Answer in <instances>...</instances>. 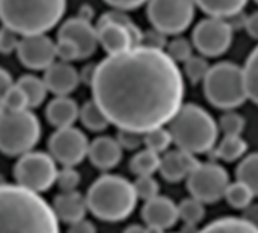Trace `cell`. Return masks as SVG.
Segmentation results:
<instances>
[{"mask_svg":"<svg viewBox=\"0 0 258 233\" xmlns=\"http://www.w3.org/2000/svg\"><path fill=\"white\" fill-rule=\"evenodd\" d=\"M42 80L50 92H53L56 97H63L77 89L80 83V74L71 64L59 61L45 70Z\"/></svg>","mask_w":258,"mask_h":233,"instance_id":"17","label":"cell"},{"mask_svg":"<svg viewBox=\"0 0 258 233\" xmlns=\"http://www.w3.org/2000/svg\"><path fill=\"white\" fill-rule=\"evenodd\" d=\"M249 0H195V5L209 17L228 20L243 14Z\"/></svg>","mask_w":258,"mask_h":233,"instance_id":"22","label":"cell"},{"mask_svg":"<svg viewBox=\"0 0 258 233\" xmlns=\"http://www.w3.org/2000/svg\"><path fill=\"white\" fill-rule=\"evenodd\" d=\"M168 41H166V35L156 30V29H150L147 32H144V38H142V44L141 45H147L151 49H159L163 50L166 47Z\"/></svg>","mask_w":258,"mask_h":233,"instance_id":"42","label":"cell"},{"mask_svg":"<svg viewBox=\"0 0 258 233\" xmlns=\"http://www.w3.org/2000/svg\"><path fill=\"white\" fill-rule=\"evenodd\" d=\"M248 152V143L242 135L239 136H224L216 146V156L225 162H236L245 158Z\"/></svg>","mask_w":258,"mask_h":233,"instance_id":"25","label":"cell"},{"mask_svg":"<svg viewBox=\"0 0 258 233\" xmlns=\"http://www.w3.org/2000/svg\"><path fill=\"white\" fill-rule=\"evenodd\" d=\"M142 220L147 227L165 233V230L172 229L180 220L178 205H175L169 197L157 196L156 199L145 202L142 208Z\"/></svg>","mask_w":258,"mask_h":233,"instance_id":"16","label":"cell"},{"mask_svg":"<svg viewBox=\"0 0 258 233\" xmlns=\"http://www.w3.org/2000/svg\"><path fill=\"white\" fill-rule=\"evenodd\" d=\"M254 197H255L254 193L245 183L239 180H236L234 183H230L224 196L227 203L234 209H248L252 205Z\"/></svg>","mask_w":258,"mask_h":233,"instance_id":"29","label":"cell"},{"mask_svg":"<svg viewBox=\"0 0 258 233\" xmlns=\"http://www.w3.org/2000/svg\"><path fill=\"white\" fill-rule=\"evenodd\" d=\"M195 0H148L147 17L153 29L165 35H180L195 18Z\"/></svg>","mask_w":258,"mask_h":233,"instance_id":"9","label":"cell"},{"mask_svg":"<svg viewBox=\"0 0 258 233\" xmlns=\"http://www.w3.org/2000/svg\"><path fill=\"white\" fill-rule=\"evenodd\" d=\"M88 158L95 168L101 171H109L121 162L122 149L118 144L116 138L100 136L89 143Z\"/></svg>","mask_w":258,"mask_h":233,"instance_id":"19","label":"cell"},{"mask_svg":"<svg viewBox=\"0 0 258 233\" xmlns=\"http://www.w3.org/2000/svg\"><path fill=\"white\" fill-rule=\"evenodd\" d=\"M17 85L26 94L29 108H38L44 103L48 89L42 79H39L33 74H24L18 79Z\"/></svg>","mask_w":258,"mask_h":233,"instance_id":"24","label":"cell"},{"mask_svg":"<svg viewBox=\"0 0 258 233\" xmlns=\"http://www.w3.org/2000/svg\"><path fill=\"white\" fill-rule=\"evenodd\" d=\"M94 9H92V6H89V5H82L80 6V9H79V18H82V20H85V21H89V23H92V18H94Z\"/></svg>","mask_w":258,"mask_h":233,"instance_id":"47","label":"cell"},{"mask_svg":"<svg viewBox=\"0 0 258 233\" xmlns=\"http://www.w3.org/2000/svg\"><path fill=\"white\" fill-rule=\"evenodd\" d=\"M17 56L29 70H47L56 61V42L47 35L23 36L17 47Z\"/></svg>","mask_w":258,"mask_h":233,"instance_id":"14","label":"cell"},{"mask_svg":"<svg viewBox=\"0 0 258 233\" xmlns=\"http://www.w3.org/2000/svg\"><path fill=\"white\" fill-rule=\"evenodd\" d=\"M56 183L62 193L77 191V187L80 185V173L73 167H63L60 171H57Z\"/></svg>","mask_w":258,"mask_h":233,"instance_id":"38","label":"cell"},{"mask_svg":"<svg viewBox=\"0 0 258 233\" xmlns=\"http://www.w3.org/2000/svg\"><path fill=\"white\" fill-rule=\"evenodd\" d=\"M92 100L119 130L165 127L184 105V76L165 50L147 45L110 55L95 65Z\"/></svg>","mask_w":258,"mask_h":233,"instance_id":"1","label":"cell"},{"mask_svg":"<svg viewBox=\"0 0 258 233\" xmlns=\"http://www.w3.org/2000/svg\"><path fill=\"white\" fill-rule=\"evenodd\" d=\"M88 211L101 221L118 223L128 218L138 205V196L130 180L116 174L98 177L86 194Z\"/></svg>","mask_w":258,"mask_h":233,"instance_id":"5","label":"cell"},{"mask_svg":"<svg viewBox=\"0 0 258 233\" xmlns=\"http://www.w3.org/2000/svg\"><path fill=\"white\" fill-rule=\"evenodd\" d=\"M133 187H135V193L138 196V200H144V202H148V200H153L156 199L159 194V190H160V185L159 182L153 177V176H142V177H138L135 182H133Z\"/></svg>","mask_w":258,"mask_h":233,"instance_id":"36","label":"cell"},{"mask_svg":"<svg viewBox=\"0 0 258 233\" xmlns=\"http://www.w3.org/2000/svg\"><path fill=\"white\" fill-rule=\"evenodd\" d=\"M107 5H110L113 9H118V11H133V9H138L141 8L142 5L148 3V0H104Z\"/></svg>","mask_w":258,"mask_h":233,"instance_id":"43","label":"cell"},{"mask_svg":"<svg viewBox=\"0 0 258 233\" xmlns=\"http://www.w3.org/2000/svg\"><path fill=\"white\" fill-rule=\"evenodd\" d=\"M67 0H0V21L17 35H45L63 17Z\"/></svg>","mask_w":258,"mask_h":233,"instance_id":"3","label":"cell"},{"mask_svg":"<svg viewBox=\"0 0 258 233\" xmlns=\"http://www.w3.org/2000/svg\"><path fill=\"white\" fill-rule=\"evenodd\" d=\"M245 29L249 33V36H252L254 39L258 41V11L252 12L251 15L246 17L245 20Z\"/></svg>","mask_w":258,"mask_h":233,"instance_id":"45","label":"cell"},{"mask_svg":"<svg viewBox=\"0 0 258 233\" xmlns=\"http://www.w3.org/2000/svg\"><path fill=\"white\" fill-rule=\"evenodd\" d=\"M168 130L177 149L192 155L209 153L216 147L219 126L201 106L186 103L169 121Z\"/></svg>","mask_w":258,"mask_h":233,"instance_id":"4","label":"cell"},{"mask_svg":"<svg viewBox=\"0 0 258 233\" xmlns=\"http://www.w3.org/2000/svg\"><path fill=\"white\" fill-rule=\"evenodd\" d=\"M79 105L68 96L54 97L45 109V117L51 126L56 129L71 127L79 120Z\"/></svg>","mask_w":258,"mask_h":233,"instance_id":"21","label":"cell"},{"mask_svg":"<svg viewBox=\"0 0 258 233\" xmlns=\"http://www.w3.org/2000/svg\"><path fill=\"white\" fill-rule=\"evenodd\" d=\"M243 68L248 99L258 105V45L249 53Z\"/></svg>","mask_w":258,"mask_h":233,"instance_id":"30","label":"cell"},{"mask_svg":"<svg viewBox=\"0 0 258 233\" xmlns=\"http://www.w3.org/2000/svg\"><path fill=\"white\" fill-rule=\"evenodd\" d=\"M171 144H172V136H171L169 130L165 127H159V129H154V130L144 133L145 149H148L157 155L166 153Z\"/></svg>","mask_w":258,"mask_h":233,"instance_id":"32","label":"cell"},{"mask_svg":"<svg viewBox=\"0 0 258 233\" xmlns=\"http://www.w3.org/2000/svg\"><path fill=\"white\" fill-rule=\"evenodd\" d=\"M237 180L245 183L258 197V152L245 156L236 170Z\"/></svg>","mask_w":258,"mask_h":233,"instance_id":"28","label":"cell"},{"mask_svg":"<svg viewBox=\"0 0 258 233\" xmlns=\"http://www.w3.org/2000/svg\"><path fill=\"white\" fill-rule=\"evenodd\" d=\"M48 150L54 162L74 168L88 156L89 141L86 135L74 126L56 129V132L50 136Z\"/></svg>","mask_w":258,"mask_h":233,"instance_id":"13","label":"cell"},{"mask_svg":"<svg viewBox=\"0 0 258 233\" xmlns=\"http://www.w3.org/2000/svg\"><path fill=\"white\" fill-rule=\"evenodd\" d=\"M67 233H97V227L91 221L83 218L80 221H76V223L70 224Z\"/></svg>","mask_w":258,"mask_h":233,"instance_id":"44","label":"cell"},{"mask_svg":"<svg viewBox=\"0 0 258 233\" xmlns=\"http://www.w3.org/2000/svg\"><path fill=\"white\" fill-rule=\"evenodd\" d=\"M198 233H258V226L246 218L225 217L212 221Z\"/></svg>","mask_w":258,"mask_h":233,"instance_id":"23","label":"cell"},{"mask_svg":"<svg viewBox=\"0 0 258 233\" xmlns=\"http://www.w3.org/2000/svg\"><path fill=\"white\" fill-rule=\"evenodd\" d=\"M159 168H160V155L148 149L138 152L130 161V171L136 177L153 176L154 173L159 171Z\"/></svg>","mask_w":258,"mask_h":233,"instance_id":"26","label":"cell"},{"mask_svg":"<svg viewBox=\"0 0 258 233\" xmlns=\"http://www.w3.org/2000/svg\"><path fill=\"white\" fill-rule=\"evenodd\" d=\"M98 44L104 49L107 56L122 53L132 47L142 44L144 32L124 11H107L97 23Z\"/></svg>","mask_w":258,"mask_h":233,"instance_id":"8","label":"cell"},{"mask_svg":"<svg viewBox=\"0 0 258 233\" xmlns=\"http://www.w3.org/2000/svg\"><path fill=\"white\" fill-rule=\"evenodd\" d=\"M122 233H163L157 232L154 229H150V227H144V226H139V224H133L130 227H127Z\"/></svg>","mask_w":258,"mask_h":233,"instance_id":"48","label":"cell"},{"mask_svg":"<svg viewBox=\"0 0 258 233\" xmlns=\"http://www.w3.org/2000/svg\"><path fill=\"white\" fill-rule=\"evenodd\" d=\"M41 138L38 117L26 109L0 115V152L6 156H23L33 152Z\"/></svg>","mask_w":258,"mask_h":233,"instance_id":"7","label":"cell"},{"mask_svg":"<svg viewBox=\"0 0 258 233\" xmlns=\"http://www.w3.org/2000/svg\"><path fill=\"white\" fill-rule=\"evenodd\" d=\"M116 141L122 150H138L144 144V135L130 130H119L116 135Z\"/></svg>","mask_w":258,"mask_h":233,"instance_id":"40","label":"cell"},{"mask_svg":"<svg viewBox=\"0 0 258 233\" xmlns=\"http://www.w3.org/2000/svg\"><path fill=\"white\" fill-rule=\"evenodd\" d=\"M57 38L73 41L79 49L80 59L91 58L98 47L97 27H94L92 23L85 21L79 17L70 18L65 23H62L57 32Z\"/></svg>","mask_w":258,"mask_h":233,"instance_id":"15","label":"cell"},{"mask_svg":"<svg viewBox=\"0 0 258 233\" xmlns=\"http://www.w3.org/2000/svg\"><path fill=\"white\" fill-rule=\"evenodd\" d=\"M18 42H20V38L14 30L5 26L0 27V53L2 55H11L12 52H17Z\"/></svg>","mask_w":258,"mask_h":233,"instance_id":"41","label":"cell"},{"mask_svg":"<svg viewBox=\"0 0 258 233\" xmlns=\"http://www.w3.org/2000/svg\"><path fill=\"white\" fill-rule=\"evenodd\" d=\"M255 2H257V3H258V0H255Z\"/></svg>","mask_w":258,"mask_h":233,"instance_id":"50","label":"cell"},{"mask_svg":"<svg viewBox=\"0 0 258 233\" xmlns=\"http://www.w3.org/2000/svg\"><path fill=\"white\" fill-rule=\"evenodd\" d=\"M2 97H3V103H5L6 111L17 112V111L29 109V103H27L26 94L21 91V88L17 83H14Z\"/></svg>","mask_w":258,"mask_h":233,"instance_id":"37","label":"cell"},{"mask_svg":"<svg viewBox=\"0 0 258 233\" xmlns=\"http://www.w3.org/2000/svg\"><path fill=\"white\" fill-rule=\"evenodd\" d=\"M234 30L227 20L209 17L201 20L192 32V45L204 58H218L228 52Z\"/></svg>","mask_w":258,"mask_h":233,"instance_id":"12","label":"cell"},{"mask_svg":"<svg viewBox=\"0 0 258 233\" xmlns=\"http://www.w3.org/2000/svg\"><path fill=\"white\" fill-rule=\"evenodd\" d=\"M203 83L207 100L219 109L234 111L248 100L243 68L233 62L212 65Z\"/></svg>","mask_w":258,"mask_h":233,"instance_id":"6","label":"cell"},{"mask_svg":"<svg viewBox=\"0 0 258 233\" xmlns=\"http://www.w3.org/2000/svg\"><path fill=\"white\" fill-rule=\"evenodd\" d=\"M166 55L174 61V62H186L190 56H194V45L189 39L183 36H175L166 44Z\"/></svg>","mask_w":258,"mask_h":233,"instance_id":"34","label":"cell"},{"mask_svg":"<svg viewBox=\"0 0 258 233\" xmlns=\"http://www.w3.org/2000/svg\"><path fill=\"white\" fill-rule=\"evenodd\" d=\"M245 118L234 112V111H227L221 120H219V129L225 133V136H239L243 133V129H245Z\"/></svg>","mask_w":258,"mask_h":233,"instance_id":"35","label":"cell"},{"mask_svg":"<svg viewBox=\"0 0 258 233\" xmlns=\"http://www.w3.org/2000/svg\"><path fill=\"white\" fill-rule=\"evenodd\" d=\"M0 233H60L53 208L36 193L0 185Z\"/></svg>","mask_w":258,"mask_h":233,"instance_id":"2","label":"cell"},{"mask_svg":"<svg viewBox=\"0 0 258 233\" xmlns=\"http://www.w3.org/2000/svg\"><path fill=\"white\" fill-rule=\"evenodd\" d=\"M186 180L190 197L200 200L204 205L218 203L222 200L228 185L231 183L228 171L215 162H200Z\"/></svg>","mask_w":258,"mask_h":233,"instance_id":"11","label":"cell"},{"mask_svg":"<svg viewBox=\"0 0 258 233\" xmlns=\"http://www.w3.org/2000/svg\"><path fill=\"white\" fill-rule=\"evenodd\" d=\"M12 85H14V82H12L11 74L5 68L0 67V96H3Z\"/></svg>","mask_w":258,"mask_h":233,"instance_id":"46","label":"cell"},{"mask_svg":"<svg viewBox=\"0 0 258 233\" xmlns=\"http://www.w3.org/2000/svg\"><path fill=\"white\" fill-rule=\"evenodd\" d=\"M6 112V108H5V103H3V97L0 96V115H3Z\"/></svg>","mask_w":258,"mask_h":233,"instance_id":"49","label":"cell"},{"mask_svg":"<svg viewBox=\"0 0 258 233\" xmlns=\"http://www.w3.org/2000/svg\"><path fill=\"white\" fill-rule=\"evenodd\" d=\"M51 208L59 221L73 224L85 218V214L88 211V203L83 194H80L79 191H71V193H60L59 196H56Z\"/></svg>","mask_w":258,"mask_h":233,"instance_id":"20","label":"cell"},{"mask_svg":"<svg viewBox=\"0 0 258 233\" xmlns=\"http://www.w3.org/2000/svg\"><path fill=\"white\" fill-rule=\"evenodd\" d=\"M210 64L207 61V58L204 56H190L186 62H184V76L189 79L190 83L197 85L200 82H204L209 70H210Z\"/></svg>","mask_w":258,"mask_h":233,"instance_id":"33","label":"cell"},{"mask_svg":"<svg viewBox=\"0 0 258 233\" xmlns=\"http://www.w3.org/2000/svg\"><path fill=\"white\" fill-rule=\"evenodd\" d=\"M198 164L200 162L195 155L177 149V150L166 152L163 156H160L159 173L165 180L171 183H177L187 179Z\"/></svg>","mask_w":258,"mask_h":233,"instance_id":"18","label":"cell"},{"mask_svg":"<svg viewBox=\"0 0 258 233\" xmlns=\"http://www.w3.org/2000/svg\"><path fill=\"white\" fill-rule=\"evenodd\" d=\"M14 176L18 187L39 194L56 183L57 167L48 153L29 152L17 161Z\"/></svg>","mask_w":258,"mask_h":233,"instance_id":"10","label":"cell"},{"mask_svg":"<svg viewBox=\"0 0 258 233\" xmlns=\"http://www.w3.org/2000/svg\"><path fill=\"white\" fill-rule=\"evenodd\" d=\"M56 58H59L62 62H71V61H76V59H80V53H79V49L77 45L70 41V39H65V38H57V42H56Z\"/></svg>","mask_w":258,"mask_h":233,"instance_id":"39","label":"cell"},{"mask_svg":"<svg viewBox=\"0 0 258 233\" xmlns=\"http://www.w3.org/2000/svg\"><path fill=\"white\" fill-rule=\"evenodd\" d=\"M178 215H180V220H183L187 226H197L206 217L204 203H201L200 200L194 197L184 199L178 205Z\"/></svg>","mask_w":258,"mask_h":233,"instance_id":"31","label":"cell"},{"mask_svg":"<svg viewBox=\"0 0 258 233\" xmlns=\"http://www.w3.org/2000/svg\"><path fill=\"white\" fill-rule=\"evenodd\" d=\"M79 120L91 132H103L110 124L103 111L95 105L94 100L86 102L79 111Z\"/></svg>","mask_w":258,"mask_h":233,"instance_id":"27","label":"cell"}]
</instances>
